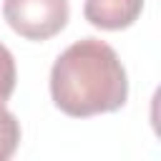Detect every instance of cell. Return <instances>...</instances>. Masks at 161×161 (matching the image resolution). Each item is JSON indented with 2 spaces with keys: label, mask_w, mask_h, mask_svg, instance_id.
I'll return each instance as SVG.
<instances>
[{
  "label": "cell",
  "mask_w": 161,
  "mask_h": 161,
  "mask_svg": "<svg viewBox=\"0 0 161 161\" xmlns=\"http://www.w3.org/2000/svg\"><path fill=\"white\" fill-rule=\"evenodd\" d=\"M50 96L73 118L118 111L128 98L126 68L108 43L98 38L75 40L50 68Z\"/></svg>",
  "instance_id": "6da1fadb"
},
{
  "label": "cell",
  "mask_w": 161,
  "mask_h": 161,
  "mask_svg": "<svg viewBox=\"0 0 161 161\" xmlns=\"http://www.w3.org/2000/svg\"><path fill=\"white\" fill-rule=\"evenodd\" d=\"M3 15L8 25L28 40H48L58 35L68 18V0H5Z\"/></svg>",
  "instance_id": "7a4b0ae2"
},
{
  "label": "cell",
  "mask_w": 161,
  "mask_h": 161,
  "mask_svg": "<svg viewBox=\"0 0 161 161\" xmlns=\"http://www.w3.org/2000/svg\"><path fill=\"white\" fill-rule=\"evenodd\" d=\"M143 0H86L83 15L93 28L101 30H123L138 20Z\"/></svg>",
  "instance_id": "3957f363"
},
{
  "label": "cell",
  "mask_w": 161,
  "mask_h": 161,
  "mask_svg": "<svg viewBox=\"0 0 161 161\" xmlns=\"http://www.w3.org/2000/svg\"><path fill=\"white\" fill-rule=\"evenodd\" d=\"M20 143V121L15 118L13 111L0 103V161H8Z\"/></svg>",
  "instance_id": "277c9868"
},
{
  "label": "cell",
  "mask_w": 161,
  "mask_h": 161,
  "mask_svg": "<svg viewBox=\"0 0 161 161\" xmlns=\"http://www.w3.org/2000/svg\"><path fill=\"white\" fill-rule=\"evenodd\" d=\"M15 78H18V70H15V58L13 53L0 43V103H5L13 91H15Z\"/></svg>",
  "instance_id": "5b68a950"
}]
</instances>
